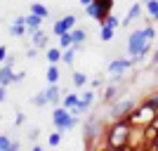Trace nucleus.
<instances>
[{
    "label": "nucleus",
    "instance_id": "412c9836",
    "mask_svg": "<svg viewBox=\"0 0 158 151\" xmlns=\"http://www.w3.org/2000/svg\"><path fill=\"white\" fill-rule=\"evenodd\" d=\"M76 52H78V47H76V45L61 50V61H64V64H73V54H76Z\"/></svg>",
    "mask_w": 158,
    "mask_h": 151
},
{
    "label": "nucleus",
    "instance_id": "6ab92c4d",
    "mask_svg": "<svg viewBox=\"0 0 158 151\" xmlns=\"http://www.w3.org/2000/svg\"><path fill=\"white\" fill-rule=\"evenodd\" d=\"M139 10H142V2H137V5H132V7H130V12H127V17L123 19V26H127L130 21H135V19H137V17H139Z\"/></svg>",
    "mask_w": 158,
    "mask_h": 151
},
{
    "label": "nucleus",
    "instance_id": "f257e3e1",
    "mask_svg": "<svg viewBox=\"0 0 158 151\" xmlns=\"http://www.w3.org/2000/svg\"><path fill=\"white\" fill-rule=\"evenodd\" d=\"M149 47H151V38H149L146 28L135 31L130 36V40H127V52H130V57H146Z\"/></svg>",
    "mask_w": 158,
    "mask_h": 151
},
{
    "label": "nucleus",
    "instance_id": "a878e982",
    "mask_svg": "<svg viewBox=\"0 0 158 151\" xmlns=\"http://www.w3.org/2000/svg\"><path fill=\"white\" fill-rule=\"evenodd\" d=\"M85 83H87V76H85V73H80V71L73 73V85H76V87H83Z\"/></svg>",
    "mask_w": 158,
    "mask_h": 151
},
{
    "label": "nucleus",
    "instance_id": "4be33fe9",
    "mask_svg": "<svg viewBox=\"0 0 158 151\" xmlns=\"http://www.w3.org/2000/svg\"><path fill=\"white\" fill-rule=\"evenodd\" d=\"M47 83L50 85L59 83V69H57V64H50V69H47Z\"/></svg>",
    "mask_w": 158,
    "mask_h": 151
},
{
    "label": "nucleus",
    "instance_id": "ddd939ff",
    "mask_svg": "<svg viewBox=\"0 0 158 151\" xmlns=\"http://www.w3.org/2000/svg\"><path fill=\"white\" fill-rule=\"evenodd\" d=\"M43 17H38V14H33V12H28V17H26V33L31 36L35 28H40V24H43Z\"/></svg>",
    "mask_w": 158,
    "mask_h": 151
},
{
    "label": "nucleus",
    "instance_id": "423d86ee",
    "mask_svg": "<svg viewBox=\"0 0 158 151\" xmlns=\"http://www.w3.org/2000/svg\"><path fill=\"white\" fill-rule=\"evenodd\" d=\"M92 102H94V92L92 90L83 92L80 99H78V104L71 109V113H73V116H83V113H87V111H90V106H92Z\"/></svg>",
    "mask_w": 158,
    "mask_h": 151
},
{
    "label": "nucleus",
    "instance_id": "cd10ccee",
    "mask_svg": "<svg viewBox=\"0 0 158 151\" xmlns=\"http://www.w3.org/2000/svg\"><path fill=\"white\" fill-rule=\"evenodd\" d=\"M14 146V142L10 137H7V135H0V151H10Z\"/></svg>",
    "mask_w": 158,
    "mask_h": 151
},
{
    "label": "nucleus",
    "instance_id": "20e7f679",
    "mask_svg": "<svg viewBox=\"0 0 158 151\" xmlns=\"http://www.w3.org/2000/svg\"><path fill=\"white\" fill-rule=\"evenodd\" d=\"M111 5H113V0H92V2L85 7V12H87V17H92V19L104 21L106 14L111 12Z\"/></svg>",
    "mask_w": 158,
    "mask_h": 151
},
{
    "label": "nucleus",
    "instance_id": "58836bf2",
    "mask_svg": "<svg viewBox=\"0 0 158 151\" xmlns=\"http://www.w3.org/2000/svg\"><path fill=\"white\" fill-rule=\"evenodd\" d=\"M151 149L158 151V135H153V142H151Z\"/></svg>",
    "mask_w": 158,
    "mask_h": 151
},
{
    "label": "nucleus",
    "instance_id": "2eb2a0df",
    "mask_svg": "<svg viewBox=\"0 0 158 151\" xmlns=\"http://www.w3.org/2000/svg\"><path fill=\"white\" fill-rule=\"evenodd\" d=\"M71 36H73V45H76V47L85 45V40H87V31H83V28H73Z\"/></svg>",
    "mask_w": 158,
    "mask_h": 151
},
{
    "label": "nucleus",
    "instance_id": "39448f33",
    "mask_svg": "<svg viewBox=\"0 0 158 151\" xmlns=\"http://www.w3.org/2000/svg\"><path fill=\"white\" fill-rule=\"evenodd\" d=\"M132 64H135L132 59H113L111 64H109V69H106V71H109V76H111L113 83H118V80L123 78V73H125Z\"/></svg>",
    "mask_w": 158,
    "mask_h": 151
},
{
    "label": "nucleus",
    "instance_id": "7ed1b4c3",
    "mask_svg": "<svg viewBox=\"0 0 158 151\" xmlns=\"http://www.w3.org/2000/svg\"><path fill=\"white\" fill-rule=\"evenodd\" d=\"M127 137H130V125L127 123H116L111 128V132H109V146H111V149H120V146L127 142Z\"/></svg>",
    "mask_w": 158,
    "mask_h": 151
},
{
    "label": "nucleus",
    "instance_id": "0eeeda50",
    "mask_svg": "<svg viewBox=\"0 0 158 151\" xmlns=\"http://www.w3.org/2000/svg\"><path fill=\"white\" fill-rule=\"evenodd\" d=\"M76 21H78V19H76V14H66V17H61L59 21H54L52 33L57 36V38H59L64 31H73V28H76Z\"/></svg>",
    "mask_w": 158,
    "mask_h": 151
},
{
    "label": "nucleus",
    "instance_id": "473e14b6",
    "mask_svg": "<svg viewBox=\"0 0 158 151\" xmlns=\"http://www.w3.org/2000/svg\"><path fill=\"white\" fill-rule=\"evenodd\" d=\"M24 123H26V113H17V118H14V125H24Z\"/></svg>",
    "mask_w": 158,
    "mask_h": 151
},
{
    "label": "nucleus",
    "instance_id": "a19ab883",
    "mask_svg": "<svg viewBox=\"0 0 158 151\" xmlns=\"http://www.w3.org/2000/svg\"><path fill=\"white\" fill-rule=\"evenodd\" d=\"M153 61H156V64H158V50H156V54H153Z\"/></svg>",
    "mask_w": 158,
    "mask_h": 151
},
{
    "label": "nucleus",
    "instance_id": "c756f323",
    "mask_svg": "<svg viewBox=\"0 0 158 151\" xmlns=\"http://www.w3.org/2000/svg\"><path fill=\"white\" fill-rule=\"evenodd\" d=\"M144 5H146V10H149V14H151V17L158 12V0H146Z\"/></svg>",
    "mask_w": 158,
    "mask_h": 151
},
{
    "label": "nucleus",
    "instance_id": "ea45409f",
    "mask_svg": "<svg viewBox=\"0 0 158 151\" xmlns=\"http://www.w3.org/2000/svg\"><path fill=\"white\" fill-rule=\"evenodd\" d=\"M78 2H80V5H83V7H87V5H90V2H92V0H78Z\"/></svg>",
    "mask_w": 158,
    "mask_h": 151
},
{
    "label": "nucleus",
    "instance_id": "e433bc0d",
    "mask_svg": "<svg viewBox=\"0 0 158 151\" xmlns=\"http://www.w3.org/2000/svg\"><path fill=\"white\" fill-rule=\"evenodd\" d=\"M5 97H7V90L5 85H0V102H5Z\"/></svg>",
    "mask_w": 158,
    "mask_h": 151
},
{
    "label": "nucleus",
    "instance_id": "6e6552de",
    "mask_svg": "<svg viewBox=\"0 0 158 151\" xmlns=\"http://www.w3.org/2000/svg\"><path fill=\"white\" fill-rule=\"evenodd\" d=\"M132 102L130 99H120V102H116L113 104V109H111V118H123V116H127V113L132 111Z\"/></svg>",
    "mask_w": 158,
    "mask_h": 151
},
{
    "label": "nucleus",
    "instance_id": "b1692460",
    "mask_svg": "<svg viewBox=\"0 0 158 151\" xmlns=\"http://www.w3.org/2000/svg\"><path fill=\"white\" fill-rule=\"evenodd\" d=\"M73 45V36H71V31H64L59 36V47L61 50H66V47H71Z\"/></svg>",
    "mask_w": 158,
    "mask_h": 151
},
{
    "label": "nucleus",
    "instance_id": "72a5a7b5",
    "mask_svg": "<svg viewBox=\"0 0 158 151\" xmlns=\"http://www.w3.org/2000/svg\"><path fill=\"white\" fill-rule=\"evenodd\" d=\"M26 57H28V59H35V57H38V47L33 45L31 50H26Z\"/></svg>",
    "mask_w": 158,
    "mask_h": 151
},
{
    "label": "nucleus",
    "instance_id": "dca6fc26",
    "mask_svg": "<svg viewBox=\"0 0 158 151\" xmlns=\"http://www.w3.org/2000/svg\"><path fill=\"white\" fill-rule=\"evenodd\" d=\"M10 36H14V38L26 36V24H21V21H12V26H10Z\"/></svg>",
    "mask_w": 158,
    "mask_h": 151
},
{
    "label": "nucleus",
    "instance_id": "9d476101",
    "mask_svg": "<svg viewBox=\"0 0 158 151\" xmlns=\"http://www.w3.org/2000/svg\"><path fill=\"white\" fill-rule=\"evenodd\" d=\"M153 113H156V109L149 106V104H144V109H139V111L132 116V120H135V123H149V120L153 118Z\"/></svg>",
    "mask_w": 158,
    "mask_h": 151
},
{
    "label": "nucleus",
    "instance_id": "f704fd0d",
    "mask_svg": "<svg viewBox=\"0 0 158 151\" xmlns=\"http://www.w3.org/2000/svg\"><path fill=\"white\" fill-rule=\"evenodd\" d=\"M24 78H26V73H24V71H21V73H14V83H21Z\"/></svg>",
    "mask_w": 158,
    "mask_h": 151
},
{
    "label": "nucleus",
    "instance_id": "393cba45",
    "mask_svg": "<svg viewBox=\"0 0 158 151\" xmlns=\"http://www.w3.org/2000/svg\"><path fill=\"white\" fill-rule=\"evenodd\" d=\"M61 135H64L61 130H54L52 135L47 137V144H50V146H59V144H61Z\"/></svg>",
    "mask_w": 158,
    "mask_h": 151
},
{
    "label": "nucleus",
    "instance_id": "37998d69",
    "mask_svg": "<svg viewBox=\"0 0 158 151\" xmlns=\"http://www.w3.org/2000/svg\"><path fill=\"white\" fill-rule=\"evenodd\" d=\"M139 2H146V0H139Z\"/></svg>",
    "mask_w": 158,
    "mask_h": 151
},
{
    "label": "nucleus",
    "instance_id": "c9c22d12",
    "mask_svg": "<svg viewBox=\"0 0 158 151\" xmlns=\"http://www.w3.org/2000/svg\"><path fill=\"white\" fill-rule=\"evenodd\" d=\"M7 59V47H0V64Z\"/></svg>",
    "mask_w": 158,
    "mask_h": 151
},
{
    "label": "nucleus",
    "instance_id": "f3484780",
    "mask_svg": "<svg viewBox=\"0 0 158 151\" xmlns=\"http://www.w3.org/2000/svg\"><path fill=\"white\" fill-rule=\"evenodd\" d=\"M28 12L38 14V17H43V19H47V17H50V10H47V7L43 5V2H33V5H31V10H28Z\"/></svg>",
    "mask_w": 158,
    "mask_h": 151
},
{
    "label": "nucleus",
    "instance_id": "5701e85b",
    "mask_svg": "<svg viewBox=\"0 0 158 151\" xmlns=\"http://www.w3.org/2000/svg\"><path fill=\"white\" fill-rule=\"evenodd\" d=\"M113 31H116V28H111L109 24H102V28H99V38L104 40V43H109V40L113 38Z\"/></svg>",
    "mask_w": 158,
    "mask_h": 151
},
{
    "label": "nucleus",
    "instance_id": "c03bdc74",
    "mask_svg": "<svg viewBox=\"0 0 158 151\" xmlns=\"http://www.w3.org/2000/svg\"><path fill=\"white\" fill-rule=\"evenodd\" d=\"M0 118H2V116H0Z\"/></svg>",
    "mask_w": 158,
    "mask_h": 151
},
{
    "label": "nucleus",
    "instance_id": "a211bd4d",
    "mask_svg": "<svg viewBox=\"0 0 158 151\" xmlns=\"http://www.w3.org/2000/svg\"><path fill=\"white\" fill-rule=\"evenodd\" d=\"M78 99H80V94H66V97H61V106H64V109H69V111H71L73 106L78 104Z\"/></svg>",
    "mask_w": 158,
    "mask_h": 151
},
{
    "label": "nucleus",
    "instance_id": "7c9ffc66",
    "mask_svg": "<svg viewBox=\"0 0 158 151\" xmlns=\"http://www.w3.org/2000/svg\"><path fill=\"white\" fill-rule=\"evenodd\" d=\"M146 104H149V106H153V109L158 111V92H156V94H151V97L146 99Z\"/></svg>",
    "mask_w": 158,
    "mask_h": 151
},
{
    "label": "nucleus",
    "instance_id": "4468645a",
    "mask_svg": "<svg viewBox=\"0 0 158 151\" xmlns=\"http://www.w3.org/2000/svg\"><path fill=\"white\" fill-rule=\"evenodd\" d=\"M45 92H47V102H50V104H59V102H61V94H59L57 83H54V85H50V87H45Z\"/></svg>",
    "mask_w": 158,
    "mask_h": 151
},
{
    "label": "nucleus",
    "instance_id": "2f4dec72",
    "mask_svg": "<svg viewBox=\"0 0 158 151\" xmlns=\"http://www.w3.org/2000/svg\"><path fill=\"white\" fill-rule=\"evenodd\" d=\"M104 99H106V102H113V99H116V87H113V85L106 90V97Z\"/></svg>",
    "mask_w": 158,
    "mask_h": 151
},
{
    "label": "nucleus",
    "instance_id": "f8f14e48",
    "mask_svg": "<svg viewBox=\"0 0 158 151\" xmlns=\"http://www.w3.org/2000/svg\"><path fill=\"white\" fill-rule=\"evenodd\" d=\"M31 43L38 47V50L47 47V33H45V31H40V28H35V31L31 33Z\"/></svg>",
    "mask_w": 158,
    "mask_h": 151
},
{
    "label": "nucleus",
    "instance_id": "c85d7f7f",
    "mask_svg": "<svg viewBox=\"0 0 158 151\" xmlns=\"http://www.w3.org/2000/svg\"><path fill=\"white\" fill-rule=\"evenodd\" d=\"M99 24H109V26H111V28H118V26H120V21L116 19V17H113L111 12L106 14V19H104V21H99Z\"/></svg>",
    "mask_w": 158,
    "mask_h": 151
},
{
    "label": "nucleus",
    "instance_id": "9b49d317",
    "mask_svg": "<svg viewBox=\"0 0 158 151\" xmlns=\"http://www.w3.org/2000/svg\"><path fill=\"white\" fill-rule=\"evenodd\" d=\"M14 64H2V69H0V85H10V83H14V71H12Z\"/></svg>",
    "mask_w": 158,
    "mask_h": 151
},
{
    "label": "nucleus",
    "instance_id": "f03ea898",
    "mask_svg": "<svg viewBox=\"0 0 158 151\" xmlns=\"http://www.w3.org/2000/svg\"><path fill=\"white\" fill-rule=\"evenodd\" d=\"M52 120H54V128L61 132H69L76 128V123H78V116H73L69 109H64V106H57L52 113Z\"/></svg>",
    "mask_w": 158,
    "mask_h": 151
},
{
    "label": "nucleus",
    "instance_id": "4c0bfd02",
    "mask_svg": "<svg viewBox=\"0 0 158 151\" xmlns=\"http://www.w3.org/2000/svg\"><path fill=\"white\" fill-rule=\"evenodd\" d=\"M38 135H40V130H38V128H33V130H31V135H28V137H31V139H38Z\"/></svg>",
    "mask_w": 158,
    "mask_h": 151
},
{
    "label": "nucleus",
    "instance_id": "79ce46f5",
    "mask_svg": "<svg viewBox=\"0 0 158 151\" xmlns=\"http://www.w3.org/2000/svg\"><path fill=\"white\" fill-rule=\"evenodd\" d=\"M151 19H153V21H158V12H156V14H153V17H151Z\"/></svg>",
    "mask_w": 158,
    "mask_h": 151
},
{
    "label": "nucleus",
    "instance_id": "aec40b11",
    "mask_svg": "<svg viewBox=\"0 0 158 151\" xmlns=\"http://www.w3.org/2000/svg\"><path fill=\"white\" fill-rule=\"evenodd\" d=\"M47 61L50 64L61 61V47H47Z\"/></svg>",
    "mask_w": 158,
    "mask_h": 151
},
{
    "label": "nucleus",
    "instance_id": "1a4fd4ad",
    "mask_svg": "<svg viewBox=\"0 0 158 151\" xmlns=\"http://www.w3.org/2000/svg\"><path fill=\"white\" fill-rule=\"evenodd\" d=\"M99 132H102V123H99L97 116H90L85 120V135L87 137H99Z\"/></svg>",
    "mask_w": 158,
    "mask_h": 151
},
{
    "label": "nucleus",
    "instance_id": "bb28decb",
    "mask_svg": "<svg viewBox=\"0 0 158 151\" xmlns=\"http://www.w3.org/2000/svg\"><path fill=\"white\" fill-rule=\"evenodd\" d=\"M33 104H35V106H45V104H50V102H47V92H45V90L38 92V94L33 97Z\"/></svg>",
    "mask_w": 158,
    "mask_h": 151
}]
</instances>
